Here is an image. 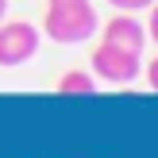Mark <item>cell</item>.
<instances>
[{
	"label": "cell",
	"mask_w": 158,
	"mask_h": 158,
	"mask_svg": "<svg viewBox=\"0 0 158 158\" xmlns=\"http://www.w3.org/2000/svg\"><path fill=\"white\" fill-rule=\"evenodd\" d=\"M97 31H100V19H97L93 0H46L43 35L50 39V43L73 46V43L93 39Z\"/></svg>",
	"instance_id": "obj_1"
},
{
	"label": "cell",
	"mask_w": 158,
	"mask_h": 158,
	"mask_svg": "<svg viewBox=\"0 0 158 158\" xmlns=\"http://www.w3.org/2000/svg\"><path fill=\"white\" fill-rule=\"evenodd\" d=\"M89 62H93V77H100V81H108V85H131L139 77V69H143V54L112 46V43H104V39L93 46Z\"/></svg>",
	"instance_id": "obj_2"
},
{
	"label": "cell",
	"mask_w": 158,
	"mask_h": 158,
	"mask_svg": "<svg viewBox=\"0 0 158 158\" xmlns=\"http://www.w3.org/2000/svg\"><path fill=\"white\" fill-rule=\"evenodd\" d=\"M39 54V27L27 19H0V66H23Z\"/></svg>",
	"instance_id": "obj_3"
},
{
	"label": "cell",
	"mask_w": 158,
	"mask_h": 158,
	"mask_svg": "<svg viewBox=\"0 0 158 158\" xmlns=\"http://www.w3.org/2000/svg\"><path fill=\"white\" fill-rule=\"evenodd\" d=\"M104 43L143 54V46H147V27L135 19V12H120V15H112V19L104 23Z\"/></svg>",
	"instance_id": "obj_4"
},
{
	"label": "cell",
	"mask_w": 158,
	"mask_h": 158,
	"mask_svg": "<svg viewBox=\"0 0 158 158\" xmlns=\"http://www.w3.org/2000/svg\"><path fill=\"white\" fill-rule=\"evenodd\" d=\"M58 93L62 97H93L97 93V77L85 73V69H69V73H62Z\"/></svg>",
	"instance_id": "obj_5"
},
{
	"label": "cell",
	"mask_w": 158,
	"mask_h": 158,
	"mask_svg": "<svg viewBox=\"0 0 158 158\" xmlns=\"http://www.w3.org/2000/svg\"><path fill=\"white\" fill-rule=\"evenodd\" d=\"M108 4H112L116 12H147L154 0H108Z\"/></svg>",
	"instance_id": "obj_6"
},
{
	"label": "cell",
	"mask_w": 158,
	"mask_h": 158,
	"mask_svg": "<svg viewBox=\"0 0 158 158\" xmlns=\"http://www.w3.org/2000/svg\"><path fill=\"white\" fill-rule=\"evenodd\" d=\"M147 43L158 46V0L151 4V19H147Z\"/></svg>",
	"instance_id": "obj_7"
},
{
	"label": "cell",
	"mask_w": 158,
	"mask_h": 158,
	"mask_svg": "<svg viewBox=\"0 0 158 158\" xmlns=\"http://www.w3.org/2000/svg\"><path fill=\"white\" fill-rule=\"evenodd\" d=\"M147 85H151V89L158 93V54L151 58V66H147Z\"/></svg>",
	"instance_id": "obj_8"
},
{
	"label": "cell",
	"mask_w": 158,
	"mask_h": 158,
	"mask_svg": "<svg viewBox=\"0 0 158 158\" xmlns=\"http://www.w3.org/2000/svg\"><path fill=\"white\" fill-rule=\"evenodd\" d=\"M4 15H8V0H0V19H4Z\"/></svg>",
	"instance_id": "obj_9"
}]
</instances>
